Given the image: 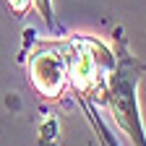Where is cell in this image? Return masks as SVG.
<instances>
[{
  "label": "cell",
  "instance_id": "cell-4",
  "mask_svg": "<svg viewBox=\"0 0 146 146\" xmlns=\"http://www.w3.org/2000/svg\"><path fill=\"white\" fill-rule=\"evenodd\" d=\"M34 5L39 8V13H42V18H44V21H47L50 31H55V34H65V31L60 29V24L55 21V13H52V5H50V0H34Z\"/></svg>",
  "mask_w": 146,
  "mask_h": 146
},
{
  "label": "cell",
  "instance_id": "cell-3",
  "mask_svg": "<svg viewBox=\"0 0 146 146\" xmlns=\"http://www.w3.org/2000/svg\"><path fill=\"white\" fill-rule=\"evenodd\" d=\"M31 34V55L26 58V70H29V84L39 91L44 99H60L68 86V60H65V39H50L39 42Z\"/></svg>",
  "mask_w": 146,
  "mask_h": 146
},
{
  "label": "cell",
  "instance_id": "cell-5",
  "mask_svg": "<svg viewBox=\"0 0 146 146\" xmlns=\"http://www.w3.org/2000/svg\"><path fill=\"white\" fill-rule=\"evenodd\" d=\"M34 5V0H8V8L13 11V16H26V11Z\"/></svg>",
  "mask_w": 146,
  "mask_h": 146
},
{
  "label": "cell",
  "instance_id": "cell-2",
  "mask_svg": "<svg viewBox=\"0 0 146 146\" xmlns=\"http://www.w3.org/2000/svg\"><path fill=\"white\" fill-rule=\"evenodd\" d=\"M65 60H68V86L78 94V99L97 102L107 76L115 68V52L107 50L94 36L73 34L65 36Z\"/></svg>",
  "mask_w": 146,
  "mask_h": 146
},
{
  "label": "cell",
  "instance_id": "cell-1",
  "mask_svg": "<svg viewBox=\"0 0 146 146\" xmlns=\"http://www.w3.org/2000/svg\"><path fill=\"white\" fill-rule=\"evenodd\" d=\"M115 39H117L115 68L107 76L99 97H97V104H104L112 112L117 125L131 136L133 146H146V131H143L141 112H138V99H136V86H138V78L143 73V63L136 55H131L120 26L115 29Z\"/></svg>",
  "mask_w": 146,
  "mask_h": 146
}]
</instances>
